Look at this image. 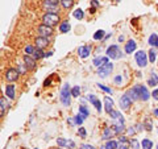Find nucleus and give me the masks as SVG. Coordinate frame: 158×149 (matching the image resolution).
<instances>
[{"instance_id":"nucleus-1","label":"nucleus","mask_w":158,"mask_h":149,"mask_svg":"<svg viewBox=\"0 0 158 149\" xmlns=\"http://www.w3.org/2000/svg\"><path fill=\"white\" fill-rule=\"evenodd\" d=\"M71 96H73L71 95V88H70V86H69V83H65L63 87L61 88V96H59V99H61V102L65 107H70Z\"/></svg>"},{"instance_id":"nucleus-2","label":"nucleus","mask_w":158,"mask_h":149,"mask_svg":"<svg viewBox=\"0 0 158 149\" xmlns=\"http://www.w3.org/2000/svg\"><path fill=\"white\" fill-rule=\"evenodd\" d=\"M42 24H46L49 27H54V25H58L61 24V19H59V15L58 13H52V12H48L42 16Z\"/></svg>"},{"instance_id":"nucleus-3","label":"nucleus","mask_w":158,"mask_h":149,"mask_svg":"<svg viewBox=\"0 0 158 149\" xmlns=\"http://www.w3.org/2000/svg\"><path fill=\"white\" fill-rule=\"evenodd\" d=\"M135 58H136V63H137V65L140 66V67H145V66L148 65V62H149V57H148V53L144 52V50H138V52L136 53Z\"/></svg>"},{"instance_id":"nucleus-4","label":"nucleus","mask_w":158,"mask_h":149,"mask_svg":"<svg viewBox=\"0 0 158 149\" xmlns=\"http://www.w3.org/2000/svg\"><path fill=\"white\" fill-rule=\"evenodd\" d=\"M106 53H107V56L110 57L111 59H120L121 56H123L121 49L118 48L117 45H111V46H108Z\"/></svg>"},{"instance_id":"nucleus-5","label":"nucleus","mask_w":158,"mask_h":149,"mask_svg":"<svg viewBox=\"0 0 158 149\" xmlns=\"http://www.w3.org/2000/svg\"><path fill=\"white\" fill-rule=\"evenodd\" d=\"M112 70H113V63L107 62V63H104L103 66H100L98 69V75L100 78H107L112 73Z\"/></svg>"},{"instance_id":"nucleus-6","label":"nucleus","mask_w":158,"mask_h":149,"mask_svg":"<svg viewBox=\"0 0 158 149\" xmlns=\"http://www.w3.org/2000/svg\"><path fill=\"white\" fill-rule=\"evenodd\" d=\"M135 87L137 88V91H138V95H140V100H142V102L149 100V98L152 96V94L149 92V90H148L146 86H144V84H136Z\"/></svg>"},{"instance_id":"nucleus-7","label":"nucleus","mask_w":158,"mask_h":149,"mask_svg":"<svg viewBox=\"0 0 158 149\" xmlns=\"http://www.w3.org/2000/svg\"><path fill=\"white\" fill-rule=\"evenodd\" d=\"M37 31L40 33V36H42V37H50V36H53V33H54L53 27H49V25H46V24H41V25H38Z\"/></svg>"},{"instance_id":"nucleus-8","label":"nucleus","mask_w":158,"mask_h":149,"mask_svg":"<svg viewBox=\"0 0 158 149\" xmlns=\"http://www.w3.org/2000/svg\"><path fill=\"white\" fill-rule=\"evenodd\" d=\"M58 2H61V0H45V2H44V7H45V9H48V12L57 13L58 12Z\"/></svg>"},{"instance_id":"nucleus-9","label":"nucleus","mask_w":158,"mask_h":149,"mask_svg":"<svg viewBox=\"0 0 158 149\" xmlns=\"http://www.w3.org/2000/svg\"><path fill=\"white\" fill-rule=\"evenodd\" d=\"M19 75H20V71L15 67L8 69V70L6 71V79L8 82H16L19 79Z\"/></svg>"},{"instance_id":"nucleus-10","label":"nucleus","mask_w":158,"mask_h":149,"mask_svg":"<svg viewBox=\"0 0 158 149\" xmlns=\"http://www.w3.org/2000/svg\"><path fill=\"white\" fill-rule=\"evenodd\" d=\"M118 104H120V108L123 111H127V110H129V107L132 104V100H131V98L128 96L127 94H124V95L120 98V100H118Z\"/></svg>"},{"instance_id":"nucleus-11","label":"nucleus","mask_w":158,"mask_h":149,"mask_svg":"<svg viewBox=\"0 0 158 149\" xmlns=\"http://www.w3.org/2000/svg\"><path fill=\"white\" fill-rule=\"evenodd\" d=\"M23 59H24V63L27 65V67H28V69H31V70H33V69H36V66H37L36 61H37V59L34 58L33 56H28V54H25Z\"/></svg>"},{"instance_id":"nucleus-12","label":"nucleus","mask_w":158,"mask_h":149,"mask_svg":"<svg viewBox=\"0 0 158 149\" xmlns=\"http://www.w3.org/2000/svg\"><path fill=\"white\" fill-rule=\"evenodd\" d=\"M87 100L90 102L92 106H95V108H96V111L98 112H102V103H100V100L94 95V94H90V95H87Z\"/></svg>"},{"instance_id":"nucleus-13","label":"nucleus","mask_w":158,"mask_h":149,"mask_svg":"<svg viewBox=\"0 0 158 149\" xmlns=\"http://www.w3.org/2000/svg\"><path fill=\"white\" fill-rule=\"evenodd\" d=\"M57 144H58V147H61V148H75V143L74 141L66 140V138H62V137L57 138Z\"/></svg>"},{"instance_id":"nucleus-14","label":"nucleus","mask_w":158,"mask_h":149,"mask_svg":"<svg viewBox=\"0 0 158 149\" xmlns=\"http://www.w3.org/2000/svg\"><path fill=\"white\" fill-rule=\"evenodd\" d=\"M137 49V42L135 41V40H129L128 42H125V48H124V52L127 54H132L135 53Z\"/></svg>"},{"instance_id":"nucleus-15","label":"nucleus","mask_w":158,"mask_h":149,"mask_svg":"<svg viewBox=\"0 0 158 149\" xmlns=\"http://www.w3.org/2000/svg\"><path fill=\"white\" fill-rule=\"evenodd\" d=\"M91 45H85V46H79L78 49V53H79V57L81 58H87L88 56H90L91 53Z\"/></svg>"},{"instance_id":"nucleus-16","label":"nucleus","mask_w":158,"mask_h":149,"mask_svg":"<svg viewBox=\"0 0 158 149\" xmlns=\"http://www.w3.org/2000/svg\"><path fill=\"white\" fill-rule=\"evenodd\" d=\"M36 46L38 48V49H44V48H46L48 45H49V38L48 37H42V36H40V37H37L36 38Z\"/></svg>"},{"instance_id":"nucleus-17","label":"nucleus","mask_w":158,"mask_h":149,"mask_svg":"<svg viewBox=\"0 0 158 149\" xmlns=\"http://www.w3.org/2000/svg\"><path fill=\"white\" fill-rule=\"evenodd\" d=\"M127 95L131 98V100L132 102H136V100H140V95H138V91H137V88L133 86L132 88H129V90H128L127 92Z\"/></svg>"},{"instance_id":"nucleus-18","label":"nucleus","mask_w":158,"mask_h":149,"mask_svg":"<svg viewBox=\"0 0 158 149\" xmlns=\"http://www.w3.org/2000/svg\"><path fill=\"white\" fill-rule=\"evenodd\" d=\"M107 62H110V57H108V56L107 57H95V58H94V61H92L94 66H96V67H100V66H103Z\"/></svg>"},{"instance_id":"nucleus-19","label":"nucleus","mask_w":158,"mask_h":149,"mask_svg":"<svg viewBox=\"0 0 158 149\" xmlns=\"http://www.w3.org/2000/svg\"><path fill=\"white\" fill-rule=\"evenodd\" d=\"M113 135H116L115 131H113V128H111V127H106L104 130H103L102 138H103V140H111V137H112Z\"/></svg>"},{"instance_id":"nucleus-20","label":"nucleus","mask_w":158,"mask_h":149,"mask_svg":"<svg viewBox=\"0 0 158 149\" xmlns=\"http://www.w3.org/2000/svg\"><path fill=\"white\" fill-rule=\"evenodd\" d=\"M113 104L115 103H113V100L110 96H104V107H106V112L108 113V115H110L111 111L113 110Z\"/></svg>"},{"instance_id":"nucleus-21","label":"nucleus","mask_w":158,"mask_h":149,"mask_svg":"<svg viewBox=\"0 0 158 149\" xmlns=\"http://www.w3.org/2000/svg\"><path fill=\"white\" fill-rule=\"evenodd\" d=\"M70 29H71V25H70V23H69V20L61 21V24H59V32L67 33V32H70Z\"/></svg>"},{"instance_id":"nucleus-22","label":"nucleus","mask_w":158,"mask_h":149,"mask_svg":"<svg viewBox=\"0 0 158 149\" xmlns=\"http://www.w3.org/2000/svg\"><path fill=\"white\" fill-rule=\"evenodd\" d=\"M113 131H115L116 135H120L125 131V126H124V121H118V123H115L113 124Z\"/></svg>"},{"instance_id":"nucleus-23","label":"nucleus","mask_w":158,"mask_h":149,"mask_svg":"<svg viewBox=\"0 0 158 149\" xmlns=\"http://www.w3.org/2000/svg\"><path fill=\"white\" fill-rule=\"evenodd\" d=\"M148 84H149L150 87H154V86H157L158 84V74H156V73H150V78L148 79Z\"/></svg>"},{"instance_id":"nucleus-24","label":"nucleus","mask_w":158,"mask_h":149,"mask_svg":"<svg viewBox=\"0 0 158 149\" xmlns=\"http://www.w3.org/2000/svg\"><path fill=\"white\" fill-rule=\"evenodd\" d=\"M6 95L9 99H15L16 92H15V86H13V84H7V86H6Z\"/></svg>"},{"instance_id":"nucleus-25","label":"nucleus","mask_w":158,"mask_h":149,"mask_svg":"<svg viewBox=\"0 0 158 149\" xmlns=\"http://www.w3.org/2000/svg\"><path fill=\"white\" fill-rule=\"evenodd\" d=\"M148 42H149V45L152 48H157V44H158V36L156 33H153L149 36V40H148Z\"/></svg>"},{"instance_id":"nucleus-26","label":"nucleus","mask_w":158,"mask_h":149,"mask_svg":"<svg viewBox=\"0 0 158 149\" xmlns=\"http://www.w3.org/2000/svg\"><path fill=\"white\" fill-rule=\"evenodd\" d=\"M111 117L113 119V120H118V121H124V117H123V115L118 111H115V110H112L111 111Z\"/></svg>"},{"instance_id":"nucleus-27","label":"nucleus","mask_w":158,"mask_h":149,"mask_svg":"<svg viewBox=\"0 0 158 149\" xmlns=\"http://www.w3.org/2000/svg\"><path fill=\"white\" fill-rule=\"evenodd\" d=\"M33 57L36 58V59H41V58H45L46 57V53L42 50V49H36V50H34V53H33Z\"/></svg>"},{"instance_id":"nucleus-28","label":"nucleus","mask_w":158,"mask_h":149,"mask_svg":"<svg viewBox=\"0 0 158 149\" xmlns=\"http://www.w3.org/2000/svg\"><path fill=\"white\" fill-rule=\"evenodd\" d=\"M148 57H149V62L154 63V61L157 59V50L154 48H152L149 52H148Z\"/></svg>"},{"instance_id":"nucleus-29","label":"nucleus","mask_w":158,"mask_h":149,"mask_svg":"<svg viewBox=\"0 0 158 149\" xmlns=\"http://www.w3.org/2000/svg\"><path fill=\"white\" fill-rule=\"evenodd\" d=\"M104 37H106V32L103 31V29H99V31L94 33V40H96V41H100V40H103Z\"/></svg>"},{"instance_id":"nucleus-30","label":"nucleus","mask_w":158,"mask_h":149,"mask_svg":"<svg viewBox=\"0 0 158 149\" xmlns=\"http://www.w3.org/2000/svg\"><path fill=\"white\" fill-rule=\"evenodd\" d=\"M79 113H81V115L85 117V119H86L88 115H90V112H88L87 107L85 106V104H81V106H79Z\"/></svg>"},{"instance_id":"nucleus-31","label":"nucleus","mask_w":158,"mask_h":149,"mask_svg":"<svg viewBox=\"0 0 158 149\" xmlns=\"http://www.w3.org/2000/svg\"><path fill=\"white\" fill-rule=\"evenodd\" d=\"M73 16L75 17L77 20H82L83 17H85V12L82 11L81 8H78V9H75V11H74V13H73Z\"/></svg>"},{"instance_id":"nucleus-32","label":"nucleus","mask_w":158,"mask_h":149,"mask_svg":"<svg viewBox=\"0 0 158 149\" xmlns=\"http://www.w3.org/2000/svg\"><path fill=\"white\" fill-rule=\"evenodd\" d=\"M141 147L142 149H152L153 148V143L149 140V138H144L141 143Z\"/></svg>"},{"instance_id":"nucleus-33","label":"nucleus","mask_w":158,"mask_h":149,"mask_svg":"<svg viewBox=\"0 0 158 149\" xmlns=\"http://www.w3.org/2000/svg\"><path fill=\"white\" fill-rule=\"evenodd\" d=\"M118 148V143L115 140H108V143L106 144V149H117Z\"/></svg>"},{"instance_id":"nucleus-34","label":"nucleus","mask_w":158,"mask_h":149,"mask_svg":"<svg viewBox=\"0 0 158 149\" xmlns=\"http://www.w3.org/2000/svg\"><path fill=\"white\" fill-rule=\"evenodd\" d=\"M83 121H85V117H83L81 113H78V115L74 117V124H75V126H79V127H81L82 124H83Z\"/></svg>"},{"instance_id":"nucleus-35","label":"nucleus","mask_w":158,"mask_h":149,"mask_svg":"<svg viewBox=\"0 0 158 149\" xmlns=\"http://www.w3.org/2000/svg\"><path fill=\"white\" fill-rule=\"evenodd\" d=\"M59 3L62 4V7H63V8L69 9V8H71V7H73L74 0H61V2H59Z\"/></svg>"},{"instance_id":"nucleus-36","label":"nucleus","mask_w":158,"mask_h":149,"mask_svg":"<svg viewBox=\"0 0 158 149\" xmlns=\"http://www.w3.org/2000/svg\"><path fill=\"white\" fill-rule=\"evenodd\" d=\"M71 95L74 98H79V95H81V87H79V86H74L71 88Z\"/></svg>"},{"instance_id":"nucleus-37","label":"nucleus","mask_w":158,"mask_h":149,"mask_svg":"<svg viewBox=\"0 0 158 149\" xmlns=\"http://www.w3.org/2000/svg\"><path fill=\"white\" fill-rule=\"evenodd\" d=\"M129 145H131L133 149H140V148H141V144L138 143L136 138H131V140H129Z\"/></svg>"},{"instance_id":"nucleus-38","label":"nucleus","mask_w":158,"mask_h":149,"mask_svg":"<svg viewBox=\"0 0 158 149\" xmlns=\"http://www.w3.org/2000/svg\"><path fill=\"white\" fill-rule=\"evenodd\" d=\"M113 82H115V84H117V86H121V83H123L121 74H117V75H115V78H113Z\"/></svg>"},{"instance_id":"nucleus-39","label":"nucleus","mask_w":158,"mask_h":149,"mask_svg":"<svg viewBox=\"0 0 158 149\" xmlns=\"http://www.w3.org/2000/svg\"><path fill=\"white\" fill-rule=\"evenodd\" d=\"M98 87L100 88V90H103V91H106L107 94H111L112 95V90L110 87H107V86H104V84H102V83H98Z\"/></svg>"},{"instance_id":"nucleus-40","label":"nucleus","mask_w":158,"mask_h":149,"mask_svg":"<svg viewBox=\"0 0 158 149\" xmlns=\"http://www.w3.org/2000/svg\"><path fill=\"white\" fill-rule=\"evenodd\" d=\"M34 46H32V45H27V48H25V54H28V56H33V53H34Z\"/></svg>"},{"instance_id":"nucleus-41","label":"nucleus","mask_w":158,"mask_h":149,"mask_svg":"<svg viewBox=\"0 0 158 149\" xmlns=\"http://www.w3.org/2000/svg\"><path fill=\"white\" fill-rule=\"evenodd\" d=\"M78 135L81 136L82 138H85L86 136H87V132H86V130L83 127H79V130H78Z\"/></svg>"},{"instance_id":"nucleus-42","label":"nucleus","mask_w":158,"mask_h":149,"mask_svg":"<svg viewBox=\"0 0 158 149\" xmlns=\"http://www.w3.org/2000/svg\"><path fill=\"white\" fill-rule=\"evenodd\" d=\"M27 65H25V63H20V65H19V69H17V70L20 71V74H25V71H27Z\"/></svg>"},{"instance_id":"nucleus-43","label":"nucleus","mask_w":158,"mask_h":149,"mask_svg":"<svg viewBox=\"0 0 158 149\" xmlns=\"http://www.w3.org/2000/svg\"><path fill=\"white\" fill-rule=\"evenodd\" d=\"M129 144H124V143H120V145H118V148L117 149H129Z\"/></svg>"},{"instance_id":"nucleus-44","label":"nucleus","mask_w":158,"mask_h":149,"mask_svg":"<svg viewBox=\"0 0 158 149\" xmlns=\"http://www.w3.org/2000/svg\"><path fill=\"white\" fill-rule=\"evenodd\" d=\"M81 149H96V148H94L92 145H90V144H83L81 147Z\"/></svg>"},{"instance_id":"nucleus-45","label":"nucleus","mask_w":158,"mask_h":149,"mask_svg":"<svg viewBox=\"0 0 158 149\" xmlns=\"http://www.w3.org/2000/svg\"><path fill=\"white\" fill-rule=\"evenodd\" d=\"M152 96H153V99H156V100H158V88H157V90H153Z\"/></svg>"},{"instance_id":"nucleus-46","label":"nucleus","mask_w":158,"mask_h":149,"mask_svg":"<svg viewBox=\"0 0 158 149\" xmlns=\"http://www.w3.org/2000/svg\"><path fill=\"white\" fill-rule=\"evenodd\" d=\"M136 132H137V131H136V128H133V127H132V128H128V133H129V135L133 136Z\"/></svg>"},{"instance_id":"nucleus-47","label":"nucleus","mask_w":158,"mask_h":149,"mask_svg":"<svg viewBox=\"0 0 158 149\" xmlns=\"http://www.w3.org/2000/svg\"><path fill=\"white\" fill-rule=\"evenodd\" d=\"M142 130H144V126H141V124H137V126H136V131L140 132V131H142Z\"/></svg>"},{"instance_id":"nucleus-48","label":"nucleus","mask_w":158,"mask_h":149,"mask_svg":"<svg viewBox=\"0 0 158 149\" xmlns=\"http://www.w3.org/2000/svg\"><path fill=\"white\" fill-rule=\"evenodd\" d=\"M146 130H148V131H152V130H153V128H152V124H150L149 120L146 121Z\"/></svg>"},{"instance_id":"nucleus-49","label":"nucleus","mask_w":158,"mask_h":149,"mask_svg":"<svg viewBox=\"0 0 158 149\" xmlns=\"http://www.w3.org/2000/svg\"><path fill=\"white\" fill-rule=\"evenodd\" d=\"M153 115L158 117V108H154V110H153Z\"/></svg>"},{"instance_id":"nucleus-50","label":"nucleus","mask_w":158,"mask_h":149,"mask_svg":"<svg viewBox=\"0 0 158 149\" xmlns=\"http://www.w3.org/2000/svg\"><path fill=\"white\" fill-rule=\"evenodd\" d=\"M50 82H52V79H46L45 83H44V86H49V84H50Z\"/></svg>"},{"instance_id":"nucleus-51","label":"nucleus","mask_w":158,"mask_h":149,"mask_svg":"<svg viewBox=\"0 0 158 149\" xmlns=\"http://www.w3.org/2000/svg\"><path fill=\"white\" fill-rule=\"evenodd\" d=\"M92 6L94 7H99V3L96 2V0H92Z\"/></svg>"},{"instance_id":"nucleus-52","label":"nucleus","mask_w":158,"mask_h":149,"mask_svg":"<svg viewBox=\"0 0 158 149\" xmlns=\"http://www.w3.org/2000/svg\"><path fill=\"white\" fill-rule=\"evenodd\" d=\"M90 12H91V13H95V12H96V7H92V8H90Z\"/></svg>"},{"instance_id":"nucleus-53","label":"nucleus","mask_w":158,"mask_h":149,"mask_svg":"<svg viewBox=\"0 0 158 149\" xmlns=\"http://www.w3.org/2000/svg\"><path fill=\"white\" fill-rule=\"evenodd\" d=\"M123 41H124V36H120L118 37V42H123Z\"/></svg>"},{"instance_id":"nucleus-54","label":"nucleus","mask_w":158,"mask_h":149,"mask_svg":"<svg viewBox=\"0 0 158 149\" xmlns=\"http://www.w3.org/2000/svg\"><path fill=\"white\" fill-rule=\"evenodd\" d=\"M50 56H53V52H49V53H46V57H50Z\"/></svg>"},{"instance_id":"nucleus-55","label":"nucleus","mask_w":158,"mask_h":149,"mask_svg":"<svg viewBox=\"0 0 158 149\" xmlns=\"http://www.w3.org/2000/svg\"><path fill=\"white\" fill-rule=\"evenodd\" d=\"M58 149H63V148H61V147H59V148H58Z\"/></svg>"},{"instance_id":"nucleus-56","label":"nucleus","mask_w":158,"mask_h":149,"mask_svg":"<svg viewBox=\"0 0 158 149\" xmlns=\"http://www.w3.org/2000/svg\"><path fill=\"white\" fill-rule=\"evenodd\" d=\"M157 49H158V44H157Z\"/></svg>"},{"instance_id":"nucleus-57","label":"nucleus","mask_w":158,"mask_h":149,"mask_svg":"<svg viewBox=\"0 0 158 149\" xmlns=\"http://www.w3.org/2000/svg\"><path fill=\"white\" fill-rule=\"evenodd\" d=\"M157 149H158V144H157Z\"/></svg>"},{"instance_id":"nucleus-58","label":"nucleus","mask_w":158,"mask_h":149,"mask_svg":"<svg viewBox=\"0 0 158 149\" xmlns=\"http://www.w3.org/2000/svg\"><path fill=\"white\" fill-rule=\"evenodd\" d=\"M34 149H38V148H34Z\"/></svg>"}]
</instances>
